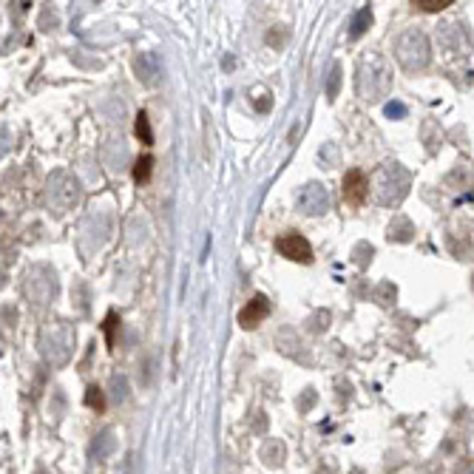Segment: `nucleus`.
Instances as JSON below:
<instances>
[{
  "label": "nucleus",
  "mask_w": 474,
  "mask_h": 474,
  "mask_svg": "<svg viewBox=\"0 0 474 474\" xmlns=\"http://www.w3.org/2000/svg\"><path fill=\"white\" fill-rule=\"evenodd\" d=\"M375 187H377V202L383 204L400 202L409 187V173L400 165H383L375 176Z\"/></svg>",
  "instance_id": "obj_1"
},
{
  "label": "nucleus",
  "mask_w": 474,
  "mask_h": 474,
  "mask_svg": "<svg viewBox=\"0 0 474 474\" xmlns=\"http://www.w3.org/2000/svg\"><path fill=\"white\" fill-rule=\"evenodd\" d=\"M431 51H429V37L423 31H406L400 40H397V60L403 68L409 71H417L429 62Z\"/></svg>",
  "instance_id": "obj_2"
},
{
  "label": "nucleus",
  "mask_w": 474,
  "mask_h": 474,
  "mask_svg": "<svg viewBox=\"0 0 474 474\" xmlns=\"http://www.w3.org/2000/svg\"><path fill=\"white\" fill-rule=\"evenodd\" d=\"M275 247H278V253H281L284 258H290V261H301V264H309V261H312V247H309V241H307L301 233H295V230L278 236Z\"/></svg>",
  "instance_id": "obj_3"
},
{
  "label": "nucleus",
  "mask_w": 474,
  "mask_h": 474,
  "mask_svg": "<svg viewBox=\"0 0 474 474\" xmlns=\"http://www.w3.org/2000/svg\"><path fill=\"white\" fill-rule=\"evenodd\" d=\"M267 312H270L267 298H264V295H253V298L241 307V312H238V326L253 329V326H258V324L267 318Z\"/></svg>",
  "instance_id": "obj_4"
},
{
  "label": "nucleus",
  "mask_w": 474,
  "mask_h": 474,
  "mask_svg": "<svg viewBox=\"0 0 474 474\" xmlns=\"http://www.w3.org/2000/svg\"><path fill=\"white\" fill-rule=\"evenodd\" d=\"M366 193H369V179H366V173H363V170H349V173L343 176V199L352 202V204H358V202H363Z\"/></svg>",
  "instance_id": "obj_5"
},
{
  "label": "nucleus",
  "mask_w": 474,
  "mask_h": 474,
  "mask_svg": "<svg viewBox=\"0 0 474 474\" xmlns=\"http://www.w3.org/2000/svg\"><path fill=\"white\" fill-rule=\"evenodd\" d=\"M298 204H301V210H307L309 216H321L324 210H326V190H321L318 184H307L304 190H301V196H298Z\"/></svg>",
  "instance_id": "obj_6"
},
{
  "label": "nucleus",
  "mask_w": 474,
  "mask_h": 474,
  "mask_svg": "<svg viewBox=\"0 0 474 474\" xmlns=\"http://www.w3.org/2000/svg\"><path fill=\"white\" fill-rule=\"evenodd\" d=\"M372 23V11H369V6H363L358 14H355V20H352V26H349V34L352 37H360L363 31H366V26Z\"/></svg>",
  "instance_id": "obj_7"
},
{
  "label": "nucleus",
  "mask_w": 474,
  "mask_h": 474,
  "mask_svg": "<svg viewBox=\"0 0 474 474\" xmlns=\"http://www.w3.org/2000/svg\"><path fill=\"white\" fill-rule=\"evenodd\" d=\"M133 131H136V139H142L145 145H153V133H150V122H148V114H145V111L136 114V125H133Z\"/></svg>",
  "instance_id": "obj_8"
},
{
  "label": "nucleus",
  "mask_w": 474,
  "mask_h": 474,
  "mask_svg": "<svg viewBox=\"0 0 474 474\" xmlns=\"http://www.w3.org/2000/svg\"><path fill=\"white\" fill-rule=\"evenodd\" d=\"M150 167H153V159H150V156H139V159H136V165H133V182H136V184L148 182Z\"/></svg>",
  "instance_id": "obj_9"
},
{
  "label": "nucleus",
  "mask_w": 474,
  "mask_h": 474,
  "mask_svg": "<svg viewBox=\"0 0 474 474\" xmlns=\"http://www.w3.org/2000/svg\"><path fill=\"white\" fill-rule=\"evenodd\" d=\"M446 6H448V0H437V3L417 0V3H414V9H423V11H440V9H446Z\"/></svg>",
  "instance_id": "obj_10"
},
{
  "label": "nucleus",
  "mask_w": 474,
  "mask_h": 474,
  "mask_svg": "<svg viewBox=\"0 0 474 474\" xmlns=\"http://www.w3.org/2000/svg\"><path fill=\"white\" fill-rule=\"evenodd\" d=\"M85 400H88V406H94V409H102V406H105L102 392H99V389H94V386L88 389V397H85Z\"/></svg>",
  "instance_id": "obj_11"
},
{
  "label": "nucleus",
  "mask_w": 474,
  "mask_h": 474,
  "mask_svg": "<svg viewBox=\"0 0 474 474\" xmlns=\"http://www.w3.org/2000/svg\"><path fill=\"white\" fill-rule=\"evenodd\" d=\"M338 82H341V68H335V71H332V79H329V97H335V94H338Z\"/></svg>",
  "instance_id": "obj_12"
},
{
  "label": "nucleus",
  "mask_w": 474,
  "mask_h": 474,
  "mask_svg": "<svg viewBox=\"0 0 474 474\" xmlns=\"http://www.w3.org/2000/svg\"><path fill=\"white\" fill-rule=\"evenodd\" d=\"M386 114H389V116H403V108H400V105H389Z\"/></svg>",
  "instance_id": "obj_13"
}]
</instances>
